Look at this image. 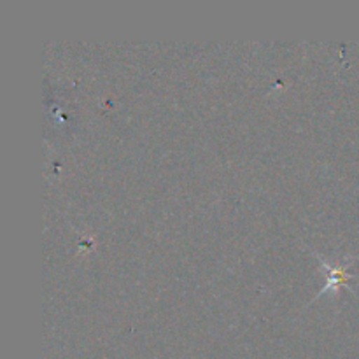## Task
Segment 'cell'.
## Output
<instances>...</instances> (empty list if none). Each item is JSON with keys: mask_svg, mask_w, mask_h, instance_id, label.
<instances>
[{"mask_svg": "<svg viewBox=\"0 0 359 359\" xmlns=\"http://www.w3.org/2000/svg\"><path fill=\"white\" fill-rule=\"evenodd\" d=\"M316 256L319 258V262H321V266L323 270H326L328 272V283L325 284V286L321 287V291H319V294H316V298L323 297V293H328V291H339L340 287H351V280L354 279L356 276H353V273H349V270H347V263H337V265H330L328 262H326L325 258H323L319 252H316Z\"/></svg>", "mask_w": 359, "mask_h": 359, "instance_id": "cell-1", "label": "cell"}]
</instances>
